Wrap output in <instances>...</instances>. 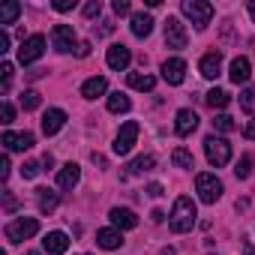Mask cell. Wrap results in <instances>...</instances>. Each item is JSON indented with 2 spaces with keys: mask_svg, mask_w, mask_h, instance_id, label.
<instances>
[{
  "mask_svg": "<svg viewBox=\"0 0 255 255\" xmlns=\"http://www.w3.org/2000/svg\"><path fill=\"white\" fill-rule=\"evenodd\" d=\"M195 219H198L195 201H192L189 195H180V198L174 201V207H171V216H168V228H171L174 234H186V231H192Z\"/></svg>",
  "mask_w": 255,
  "mask_h": 255,
  "instance_id": "obj_1",
  "label": "cell"
},
{
  "mask_svg": "<svg viewBox=\"0 0 255 255\" xmlns=\"http://www.w3.org/2000/svg\"><path fill=\"white\" fill-rule=\"evenodd\" d=\"M183 15L198 27V30H204L207 24H210V18H213V6L207 3V0H183Z\"/></svg>",
  "mask_w": 255,
  "mask_h": 255,
  "instance_id": "obj_2",
  "label": "cell"
},
{
  "mask_svg": "<svg viewBox=\"0 0 255 255\" xmlns=\"http://www.w3.org/2000/svg\"><path fill=\"white\" fill-rule=\"evenodd\" d=\"M204 153H207V162L213 168H222L231 159V144L219 135H210V138H204Z\"/></svg>",
  "mask_w": 255,
  "mask_h": 255,
  "instance_id": "obj_3",
  "label": "cell"
},
{
  "mask_svg": "<svg viewBox=\"0 0 255 255\" xmlns=\"http://www.w3.org/2000/svg\"><path fill=\"white\" fill-rule=\"evenodd\" d=\"M195 192L204 204H216L222 198V180L216 174H198L195 177Z\"/></svg>",
  "mask_w": 255,
  "mask_h": 255,
  "instance_id": "obj_4",
  "label": "cell"
},
{
  "mask_svg": "<svg viewBox=\"0 0 255 255\" xmlns=\"http://www.w3.org/2000/svg\"><path fill=\"white\" fill-rule=\"evenodd\" d=\"M39 231V222L33 216H18L6 225V240L9 243H21V240H30L33 234Z\"/></svg>",
  "mask_w": 255,
  "mask_h": 255,
  "instance_id": "obj_5",
  "label": "cell"
},
{
  "mask_svg": "<svg viewBox=\"0 0 255 255\" xmlns=\"http://www.w3.org/2000/svg\"><path fill=\"white\" fill-rule=\"evenodd\" d=\"M135 138H138V123H135V120H126V123L120 126L117 138H114V153H117V156H126V153L135 147Z\"/></svg>",
  "mask_w": 255,
  "mask_h": 255,
  "instance_id": "obj_6",
  "label": "cell"
},
{
  "mask_svg": "<svg viewBox=\"0 0 255 255\" xmlns=\"http://www.w3.org/2000/svg\"><path fill=\"white\" fill-rule=\"evenodd\" d=\"M42 51H45V36H39V33H33V36H27L21 45H18V63H36L39 57H42Z\"/></svg>",
  "mask_w": 255,
  "mask_h": 255,
  "instance_id": "obj_7",
  "label": "cell"
},
{
  "mask_svg": "<svg viewBox=\"0 0 255 255\" xmlns=\"http://www.w3.org/2000/svg\"><path fill=\"white\" fill-rule=\"evenodd\" d=\"M51 45H54V51L69 54V51L75 48V30H72L69 24H57V27L51 30ZM75 51H78V48H75Z\"/></svg>",
  "mask_w": 255,
  "mask_h": 255,
  "instance_id": "obj_8",
  "label": "cell"
},
{
  "mask_svg": "<svg viewBox=\"0 0 255 255\" xmlns=\"http://www.w3.org/2000/svg\"><path fill=\"white\" fill-rule=\"evenodd\" d=\"M186 27L177 21V18H168L165 21V45L168 48H174V51H180V48H186Z\"/></svg>",
  "mask_w": 255,
  "mask_h": 255,
  "instance_id": "obj_9",
  "label": "cell"
},
{
  "mask_svg": "<svg viewBox=\"0 0 255 255\" xmlns=\"http://www.w3.org/2000/svg\"><path fill=\"white\" fill-rule=\"evenodd\" d=\"M198 129V114L192 108H180L177 117H174V132L177 135H192Z\"/></svg>",
  "mask_w": 255,
  "mask_h": 255,
  "instance_id": "obj_10",
  "label": "cell"
},
{
  "mask_svg": "<svg viewBox=\"0 0 255 255\" xmlns=\"http://www.w3.org/2000/svg\"><path fill=\"white\" fill-rule=\"evenodd\" d=\"M162 78H165L168 84H183V78H186V63H183L180 57H168V60L162 63Z\"/></svg>",
  "mask_w": 255,
  "mask_h": 255,
  "instance_id": "obj_11",
  "label": "cell"
},
{
  "mask_svg": "<svg viewBox=\"0 0 255 255\" xmlns=\"http://www.w3.org/2000/svg\"><path fill=\"white\" fill-rule=\"evenodd\" d=\"M111 222H114V228L117 231H129V228H135L138 225V216L129 210V207H111Z\"/></svg>",
  "mask_w": 255,
  "mask_h": 255,
  "instance_id": "obj_12",
  "label": "cell"
},
{
  "mask_svg": "<svg viewBox=\"0 0 255 255\" xmlns=\"http://www.w3.org/2000/svg\"><path fill=\"white\" fill-rule=\"evenodd\" d=\"M129 60H132V54H129V48H126V45H111L108 54H105V63L111 69H117V72H123L126 66H129Z\"/></svg>",
  "mask_w": 255,
  "mask_h": 255,
  "instance_id": "obj_13",
  "label": "cell"
},
{
  "mask_svg": "<svg viewBox=\"0 0 255 255\" xmlns=\"http://www.w3.org/2000/svg\"><path fill=\"white\" fill-rule=\"evenodd\" d=\"M63 123H66V111L63 108H48L45 117H42V132L45 135H54L63 129Z\"/></svg>",
  "mask_w": 255,
  "mask_h": 255,
  "instance_id": "obj_14",
  "label": "cell"
},
{
  "mask_svg": "<svg viewBox=\"0 0 255 255\" xmlns=\"http://www.w3.org/2000/svg\"><path fill=\"white\" fill-rule=\"evenodd\" d=\"M3 147L6 150H30L33 147V135L30 132H3Z\"/></svg>",
  "mask_w": 255,
  "mask_h": 255,
  "instance_id": "obj_15",
  "label": "cell"
},
{
  "mask_svg": "<svg viewBox=\"0 0 255 255\" xmlns=\"http://www.w3.org/2000/svg\"><path fill=\"white\" fill-rule=\"evenodd\" d=\"M42 246H45L48 255H63V252L69 249V237H66L63 231H48L45 240H42Z\"/></svg>",
  "mask_w": 255,
  "mask_h": 255,
  "instance_id": "obj_16",
  "label": "cell"
},
{
  "mask_svg": "<svg viewBox=\"0 0 255 255\" xmlns=\"http://www.w3.org/2000/svg\"><path fill=\"white\" fill-rule=\"evenodd\" d=\"M198 69H201L204 78H216V75L222 72V51H210V54H204L201 63H198Z\"/></svg>",
  "mask_w": 255,
  "mask_h": 255,
  "instance_id": "obj_17",
  "label": "cell"
},
{
  "mask_svg": "<svg viewBox=\"0 0 255 255\" xmlns=\"http://www.w3.org/2000/svg\"><path fill=\"white\" fill-rule=\"evenodd\" d=\"M96 246L99 249H120L123 246V234L117 228H102V231H96Z\"/></svg>",
  "mask_w": 255,
  "mask_h": 255,
  "instance_id": "obj_18",
  "label": "cell"
},
{
  "mask_svg": "<svg viewBox=\"0 0 255 255\" xmlns=\"http://www.w3.org/2000/svg\"><path fill=\"white\" fill-rule=\"evenodd\" d=\"M78 180H81V168H78L75 162L63 165L60 174H57V186H60V189H72V186H78Z\"/></svg>",
  "mask_w": 255,
  "mask_h": 255,
  "instance_id": "obj_19",
  "label": "cell"
},
{
  "mask_svg": "<svg viewBox=\"0 0 255 255\" xmlns=\"http://www.w3.org/2000/svg\"><path fill=\"white\" fill-rule=\"evenodd\" d=\"M108 90V81L102 78V75H93V78H87L84 84H81V96L84 99H96V96H102Z\"/></svg>",
  "mask_w": 255,
  "mask_h": 255,
  "instance_id": "obj_20",
  "label": "cell"
},
{
  "mask_svg": "<svg viewBox=\"0 0 255 255\" xmlns=\"http://www.w3.org/2000/svg\"><path fill=\"white\" fill-rule=\"evenodd\" d=\"M231 81L234 84H243V81H249V75H252V66H249V60L246 57H234L231 60Z\"/></svg>",
  "mask_w": 255,
  "mask_h": 255,
  "instance_id": "obj_21",
  "label": "cell"
},
{
  "mask_svg": "<svg viewBox=\"0 0 255 255\" xmlns=\"http://www.w3.org/2000/svg\"><path fill=\"white\" fill-rule=\"evenodd\" d=\"M36 201H39V210L42 213H54L57 204H60V198H57L54 189H36Z\"/></svg>",
  "mask_w": 255,
  "mask_h": 255,
  "instance_id": "obj_22",
  "label": "cell"
},
{
  "mask_svg": "<svg viewBox=\"0 0 255 255\" xmlns=\"http://www.w3.org/2000/svg\"><path fill=\"white\" fill-rule=\"evenodd\" d=\"M150 30H153V18H150V15H144V12L132 15V33H135L138 39L150 36Z\"/></svg>",
  "mask_w": 255,
  "mask_h": 255,
  "instance_id": "obj_23",
  "label": "cell"
},
{
  "mask_svg": "<svg viewBox=\"0 0 255 255\" xmlns=\"http://www.w3.org/2000/svg\"><path fill=\"white\" fill-rule=\"evenodd\" d=\"M126 81H129V87L132 90H153L156 87V78L153 75H141V72H129V78H126Z\"/></svg>",
  "mask_w": 255,
  "mask_h": 255,
  "instance_id": "obj_24",
  "label": "cell"
},
{
  "mask_svg": "<svg viewBox=\"0 0 255 255\" xmlns=\"http://www.w3.org/2000/svg\"><path fill=\"white\" fill-rule=\"evenodd\" d=\"M18 15H21V3H15V0H9V3L0 6V24H12Z\"/></svg>",
  "mask_w": 255,
  "mask_h": 255,
  "instance_id": "obj_25",
  "label": "cell"
},
{
  "mask_svg": "<svg viewBox=\"0 0 255 255\" xmlns=\"http://www.w3.org/2000/svg\"><path fill=\"white\" fill-rule=\"evenodd\" d=\"M204 99H207V105H210V108H213V111H216V108H219V111H222V108H225V105H228V102H231V96H228V93H225V90H219V87H213V90H210V93H207V96H204Z\"/></svg>",
  "mask_w": 255,
  "mask_h": 255,
  "instance_id": "obj_26",
  "label": "cell"
},
{
  "mask_svg": "<svg viewBox=\"0 0 255 255\" xmlns=\"http://www.w3.org/2000/svg\"><path fill=\"white\" fill-rule=\"evenodd\" d=\"M108 111L111 114H123V111H129V96H123L120 90L108 96Z\"/></svg>",
  "mask_w": 255,
  "mask_h": 255,
  "instance_id": "obj_27",
  "label": "cell"
},
{
  "mask_svg": "<svg viewBox=\"0 0 255 255\" xmlns=\"http://www.w3.org/2000/svg\"><path fill=\"white\" fill-rule=\"evenodd\" d=\"M153 165H156L153 156H138V159H132L129 165H126V174H141V171H150Z\"/></svg>",
  "mask_w": 255,
  "mask_h": 255,
  "instance_id": "obj_28",
  "label": "cell"
},
{
  "mask_svg": "<svg viewBox=\"0 0 255 255\" xmlns=\"http://www.w3.org/2000/svg\"><path fill=\"white\" fill-rule=\"evenodd\" d=\"M171 162H174L177 168H195V159H192V153H189L186 147H177V150L171 153Z\"/></svg>",
  "mask_w": 255,
  "mask_h": 255,
  "instance_id": "obj_29",
  "label": "cell"
},
{
  "mask_svg": "<svg viewBox=\"0 0 255 255\" xmlns=\"http://www.w3.org/2000/svg\"><path fill=\"white\" fill-rule=\"evenodd\" d=\"M240 108L249 111V114H255V87H243L240 90Z\"/></svg>",
  "mask_w": 255,
  "mask_h": 255,
  "instance_id": "obj_30",
  "label": "cell"
},
{
  "mask_svg": "<svg viewBox=\"0 0 255 255\" xmlns=\"http://www.w3.org/2000/svg\"><path fill=\"white\" fill-rule=\"evenodd\" d=\"M213 129H219V132H234V129H237V123H234V117H228V114H216Z\"/></svg>",
  "mask_w": 255,
  "mask_h": 255,
  "instance_id": "obj_31",
  "label": "cell"
},
{
  "mask_svg": "<svg viewBox=\"0 0 255 255\" xmlns=\"http://www.w3.org/2000/svg\"><path fill=\"white\" fill-rule=\"evenodd\" d=\"M249 171H252V156H249V153H243V156H240V162H237V168H234V174H237L240 180H246V177H249Z\"/></svg>",
  "mask_w": 255,
  "mask_h": 255,
  "instance_id": "obj_32",
  "label": "cell"
},
{
  "mask_svg": "<svg viewBox=\"0 0 255 255\" xmlns=\"http://www.w3.org/2000/svg\"><path fill=\"white\" fill-rule=\"evenodd\" d=\"M21 105H24V111H33V108H39V93L27 90V93L21 96Z\"/></svg>",
  "mask_w": 255,
  "mask_h": 255,
  "instance_id": "obj_33",
  "label": "cell"
},
{
  "mask_svg": "<svg viewBox=\"0 0 255 255\" xmlns=\"http://www.w3.org/2000/svg\"><path fill=\"white\" fill-rule=\"evenodd\" d=\"M0 78H3V93H6V90H9V84H12V63H9V60L0 66Z\"/></svg>",
  "mask_w": 255,
  "mask_h": 255,
  "instance_id": "obj_34",
  "label": "cell"
},
{
  "mask_svg": "<svg viewBox=\"0 0 255 255\" xmlns=\"http://www.w3.org/2000/svg\"><path fill=\"white\" fill-rule=\"evenodd\" d=\"M0 114H3V123L9 126V123L15 120V108H12V102H6V99H3V105H0Z\"/></svg>",
  "mask_w": 255,
  "mask_h": 255,
  "instance_id": "obj_35",
  "label": "cell"
},
{
  "mask_svg": "<svg viewBox=\"0 0 255 255\" xmlns=\"http://www.w3.org/2000/svg\"><path fill=\"white\" fill-rule=\"evenodd\" d=\"M21 174H24V180H33L39 174V162H24L21 165Z\"/></svg>",
  "mask_w": 255,
  "mask_h": 255,
  "instance_id": "obj_36",
  "label": "cell"
},
{
  "mask_svg": "<svg viewBox=\"0 0 255 255\" xmlns=\"http://www.w3.org/2000/svg\"><path fill=\"white\" fill-rule=\"evenodd\" d=\"M111 9H114L117 15H126V12H129L132 6H129V0H114V3H111Z\"/></svg>",
  "mask_w": 255,
  "mask_h": 255,
  "instance_id": "obj_37",
  "label": "cell"
},
{
  "mask_svg": "<svg viewBox=\"0 0 255 255\" xmlns=\"http://www.w3.org/2000/svg\"><path fill=\"white\" fill-rule=\"evenodd\" d=\"M99 12H102L99 0H93V3H87V6H84V15H87V18H99Z\"/></svg>",
  "mask_w": 255,
  "mask_h": 255,
  "instance_id": "obj_38",
  "label": "cell"
},
{
  "mask_svg": "<svg viewBox=\"0 0 255 255\" xmlns=\"http://www.w3.org/2000/svg\"><path fill=\"white\" fill-rule=\"evenodd\" d=\"M57 12H69L72 6H75V0H54V3H51Z\"/></svg>",
  "mask_w": 255,
  "mask_h": 255,
  "instance_id": "obj_39",
  "label": "cell"
},
{
  "mask_svg": "<svg viewBox=\"0 0 255 255\" xmlns=\"http://www.w3.org/2000/svg\"><path fill=\"white\" fill-rule=\"evenodd\" d=\"M9 171H12V168H9V159H6V156H0V180H6Z\"/></svg>",
  "mask_w": 255,
  "mask_h": 255,
  "instance_id": "obj_40",
  "label": "cell"
},
{
  "mask_svg": "<svg viewBox=\"0 0 255 255\" xmlns=\"http://www.w3.org/2000/svg\"><path fill=\"white\" fill-rule=\"evenodd\" d=\"M6 51H9V36L0 30V54H6Z\"/></svg>",
  "mask_w": 255,
  "mask_h": 255,
  "instance_id": "obj_41",
  "label": "cell"
},
{
  "mask_svg": "<svg viewBox=\"0 0 255 255\" xmlns=\"http://www.w3.org/2000/svg\"><path fill=\"white\" fill-rule=\"evenodd\" d=\"M3 204H6V210H15V198H12V192H9V189L3 192Z\"/></svg>",
  "mask_w": 255,
  "mask_h": 255,
  "instance_id": "obj_42",
  "label": "cell"
},
{
  "mask_svg": "<svg viewBox=\"0 0 255 255\" xmlns=\"http://www.w3.org/2000/svg\"><path fill=\"white\" fill-rule=\"evenodd\" d=\"M147 195L159 198V195H162V186H159V183H150V186H147Z\"/></svg>",
  "mask_w": 255,
  "mask_h": 255,
  "instance_id": "obj_43",
  "label": "cell"
},
{
  "mask_svg": "<svg viewBox=\"0 0 255 255\" xmlns=\"http://www.w3.org/2000/svg\"><path fill=\"white\" fill-rule=\"evenodd\" d=\"M243 135H246V138H255V120H252V123H246V129H243Z\"/></svg>",
  "mask_w": 255,
  "mask_h": 255,
  "instance_id": "obj_44",
  "label": "cell"
},
{
  "mask_svg": "<svg viewBox=\"0 0 255 255\" xmlns=\"http://www.w3.org/2000/svg\"><path fill=\"white\" fill-rule=\"evenodd\" d=\"M87 54H90V42H81L78 45V57H87Z\"/></svg>",
  "mask_w": 255,
  "mask_h": 255,
  "instance_id": "obj_45",
  "label": "cell"
},
{
  "mask_svg": "<svg viewBox=\"0 0 255 255\" xmlns=\"http://www.w3.org/2000/svg\"><path fill=\"white\" fill-rule=\"evenodd\" d=\"M249 15H252V21H255V0H249Z\"/></svg>",
  "mask_w": 255,
  "mask_h": 255,
  "instance_id": "obj_46",
  "label": "cell"
},
{
  "mask_svg": "<svg viewBox=\"0 0 255 255\" xmlns=\"http://www.w3.org/2000/svg\"><path fill=\"white\" fill-rule=\"evenodd\" d=\"M243 252H246V255H255V249H252V246H249V243H246V246H243Z\"/></svg>",
  "mask_w": 255,
  "mask_h": 255,
  "instance_id": "obj_47",
  "label": "cell"
},
{
  "mask_svg": "<svg viewBox=\"0 0 255 255\" xmlns=\"http://www.w3.org/2000/svg\"><path fill=\"white\" fill-rule=\"evenodd\" d=\"M24 255H39V252H24Z\"/></svg>",
  "mask_w": 255,
  "mask_h": 255,
  "instance_id": "obj_48",
  "label": "cell"
},
{
  "mask_svg": "<svg viewBox=\"0 0 255 255\" xmlns=\"http://www.w3.org/2000/svg\"><path fill=\"white\" fill-rule=\"evenodd\" d=\"M165 255H171V249H168V252H165Z\"/></svg>",
  "mask_w": 255,
  "mask_h": 255,
  "instance_id": "obj_49",
  "label": "cell"
}]
</instances>
